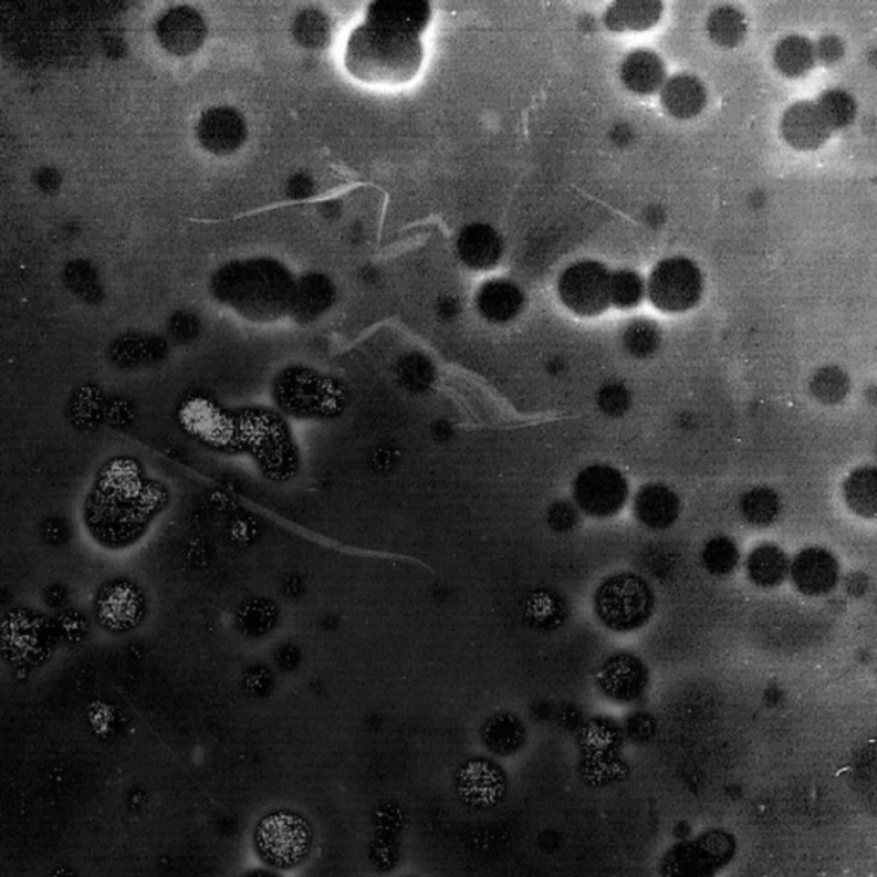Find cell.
Returning a JSON list of instances; mask_svg holds the SVG:
<instances>
[{
    "label": "cell",
    "mask_w": 877,
    "mask_h": 877,
    "mask_svg": "<svg viewBox=\"0 0 877 877\" xmlns=\"http://www.w3.org/2000/svg\"><path fill=\"white\" fill-rule=\"evenodd\" d=\"M312 195H315V182L311 175L301 171L290 177L286 182V196L290 199H307Z\"/></svg>",
    "instance_id": "obj_37"
},
{
    "label": "cell",
    "mask_w": 877,
    "mask_h": 877,
    "mask_svg": "<svg viewBox=\"0 0 877 877\" xmlns=\"http://www.w3.org/2000/svg\"><path fill=\"white\" fill-rule=\"evenodd\" d=\"M664 61L651 50H636L624 59L620 65V80L629 92L638 95H654L665 84Z\"/></svg>",
    "instance_id": "obj_16"
},
{
    "label": "cell",
    "mask_w": 877,
    "mask_h": 877,
    "mask_svg": "<svg viewBox=\"0 0 877 877\" xmlns=\"http://www.w3.org/2000/svg\"><path fill=\"white\" fill-rule=\"evenodd\" d=\"M819 108L821 115L828 124L829 129H844L850 126L857 115L855 100L842 90H829L814 102Z\"/></svg>",
    "instance_id": "obj_27"
},
{
    "label": "cell",
    "mask_w": 877,
    "mask_h": 877,
    "mask_svg": "<svg viewBox=\"0 0 877 877\" xmlns=\"http://www.w3.org/2000/svg\"><path fill=\"white\" fill-rule=\"evenodd\" d=\"M524 305V293L516 283L510 280H489L477 293V309L483 320L490 323H508L513 321Z\"/></svg>",
    "instance_id": "obj_15"
},
{
    "label": "cell",
    "mask_w": 877,
    "mask_h": 877,
    "mask_svg": "<svg viewBox=\"0 0 877 877\" xmlns=\"http://www.w3.org/2000/svg\"><path fill=\"white\" fill-rule=\"evenodd\" d=\"M196 134L206 152L230 156L248 142V122L237 108H209L199 118Z\"/></svg>",
    "instance_id": "obj_8"
},
{
    "label": "cell",
    "mask_w": 877,
    "mask_h": 877,
    "mask_svg": "<svg viewBox=\"0 0 877 877\" xmlns=\"http://www.w3.org/2000/svg\"><path fill=\"white\" fill-rule=\"evenodd\" d=\"M456 791L468 805L480 810L492 807L504 795V773L490 761H470L458 771Z\"/></svg>",
    "instance_id": "obj_10"
},
{
    "label": "cell",
    "mask_w": 877,
    "mask_h": 877,
    "mask_svg": "<svg viewBox=\"0 0 877 877\" xmlns=\"http://www.w3.org/2000/svg\"><path fill=\"white\" fill-rule=\"evenodd\" d=\"M789 573L802 593L819 596L828 593L838 582V563L823 549H807L795 557Z\"/></svg>",
    "instance_id": "obj_12"
},
{
    "label": "cell",
    "mask_w": 877,
    "mask_h": 877,
    "mask_svg": "<svg viewBox=\"0 0 877 877\" xmlns=\"http://www.w3.org/2000/svg\"><path fill=\"white\" fill-rule=\"evenodd\" d=\"M292 34L295 42L304 49H326L331 40V23L320 9H304L293 20Z\"/></svg>",
    "instance_id": "obj_24"
},
{
    "label": "cell",
    "mask_w": 877,
    "mask_h": 877,
    "mask_svg": "<svg viewBox=\"0 0 877 877\" xmlns=\"http://www.w3.org/2000/svg\"><path fill=\"white\" fill-rule=\"evenodd\" d=\"M424 62L418 36L362 23L349 34L345 67L355 80L367 84H403L414 80Z\"/></svg>",
    "instance_id": "obj_2"
},
{
    "label": "cell",
    "mask_w": 877,
    "mask_h": 877,
    "mask_svg": "<svg viewBox=\"0 0 877 877\" xmlns=\"http://www.w3.org/2000/svg\"><path fill=\"white\" fill-rule=\"evenodd\" d=\"M745 520L756 526H766L779 513V499L770 489H754L741 502Z\"/></svg>",
    "instance_id": "obj_31"
},
{
    "label": "cell",
    "mask_w": 877,
    "mask_h": 877,
    "mask_svg": "<svg viewBox=\"0 0 877 877\" xmlns=\"http://www.w3.org/2000/svg\"><path fill=\"white\" fill-rule=\"evenodd\" d=\"M557 292L571 312L593 317L610 305V273L601 262H576L558 278Z\"/></svg>",
    "instance_id": "obj_6"
},
{
    "label": "cell",
    "mask_w": 877,
    "mask_h": 877,
    "mask_svg": "<svg viewBox=\"0 0 877 877\" xmlns=\"http://www.w3.org/2000/svg\"><path fill=\"white\" fill-rule=\"evenodd\" d=\"M293 289L295 278L270 258L228 262L211 280L217 301L252 323H274L289 315Z\"/></svg>",
    "instance_id": "obj_1"
},
{
    "label": "cell",
    "mask_w": 877,
    "mask_h": 877,
    "mask_svg": "<svg viewBox=\"0 0 877 877\" xmlns=\"http://www.w3.org/2000/svg\"><path fill=\"white\" fill-rule=\"evenodd\" d=\"M645 296V282L635 271L623 270L610 274V302L620 309L636 307Z\"/></svg>",
    "instance_id": "obj_30"
},
{
    "label": "cell",
    "mask_w": 877,
    "mask_h": 877,
    "mask_svg": "<svg viewBox=\"0 0 877 877\" xmlns=\"http://www.w3.org/2000/svg\"><path fill=\"white\" fill-rule=\"evenodd\" d=\"M627 498L626 480L610 467L586 468L574 482V499L585 513L607 518L620 511Z\"/></svg>",
    "instance_id": "obj_7"
},
{
    "label": "cell",
    "mask_w": 877,
    "mask_h": 877,
    "mask_svg": "<svg viewBox=\"0 0 877 877\" xmlns=\"http://www.w3.org/2000/svg\"><path fill=\"white\" fill-rule=\"evenodd\" d=\"M335 299L336 289L330 278L321 273L304 274L295 280L289 315L299 323H312L330 311Z\"/></svg>",
    "instance_id": "obj_14"
},
{
    "label": "cell",
    "mask_w": 877,
    "mask_h": 877,
    "mask_svg": "<svg viewBox=\"0 0 877 877\" xmlns=\"http://www.w3.org/2000/svg\"><path fill=\"white\" fill-rule=\"evenodd\" d=\"M664 6L655 0H620L605 12V27L612 31H645L660 21Z\"/></svg>",
    "instance_id": "obj_19"
},
{
    "label": "cell",
    "mask_w": 877,
    "mask_h": 877,
    "mask_svg": "<svg viewBox=\"0 0 877 877\" xmlns=\"http://www.w3.org/2000/svg\"><path fill=\"white\" fill-rule=\"evenodd\" d=\"M811 389L821 403L835 405L847 396L850 380H848L847 374L839 370L838 367L821 368L811 380Z\"/></svg>",
    "instance_id": "obj_29"
},
{
    "label": "cell",
    "mask_w": 877,
    "mask_h": 877,
    "mask_svg": "<svg viewBox=\"0 0 877 877\" xmlns=\"http://www.w3.org/2000/svg\"><path fill=\"white\" fill-rule=\"evenodd\" d=\"M520 725L510 717H498L487 725L486 739L495 751L508 752L520 742Z\"/></svg>",
    "instance_id": "obj_33"
},
{
    "label": "cell",
    "mask_w": 877,
    "mask_h": 877,
    "mask_svg": "<svg viewBox=\"0 0 877 877\" xmlns=\"http://www.w3.org/2000/svg\"><path fill=\"white\" fill-rule=\"evenodd\" d=\"M661 105L677 118H692L707 107V90L698 77L677 74L661 86Z\"/></svg>",
    "instance_id": "obj_17"
},
{
    "label": "cell",
    "mask_w": 877,
    "mask_h": 877,
    "mask_svg": "<svg viewBox=\"0 0 877 877\" xmlns=\"http://www.w3.org/2000/svg\"><path fill=\"white\" fill-rule=\"evenodd\" d=\"M246 877H276V876H273V874H268V873H254V874H249V876Z\"/></svg>",
    "instance_id": "obj_40"
},
{
    "label": "cell",
    "mask_w": 877,
    "mask_h": 877,
    "mask_svg": "<svg viewBox=\"0 0 877 877\" xmlns=\"http://www.w3.org/2000/svg\"><path fill=\"white\" fill-rule=\"evenodd\" d=\"M845 499L855 513L860 516L876 514V471L863 468L848 477L845 483Z\"/></svg>",
    "instance_id": "obj_26"
},
{
    "label": "cell",
    "mask_w": 877,
    "mask_h": 877,
    "mask_svg": "<svg viewBox=\"0 0 877 877\" xmlns=\"http://www.w3.org/2000/svg\"><path fill=\"white\" fill-rule=\"evenodd\" d=\"M789 558L782 549L775 545H760L748 558V573L752 583L760 586H776L789 573Z\"/></svg>",
    "instance_id": "obj_21"
},
{
    "label": "cell",
    "mask_w": 877,
    "mask_h": 877,
    "mask_svg": "<svg viewBox=\"0 0 877 877\" xmlns=\"http://www.w3.org/2000/svg\"><path fill=\"white\" fill-rule=\"evenodd\" d=\"M430 18L432 8L424 0H377L368 4L365 23L420 39Z\"/></svg>",
    "instance_id": "obj_9"
},
{
    "label": "cell",
    "mask_w": 877,
    "mask_h": 877,
    "mask_svg": "<svg viewBox=\"0 0 877 877\" xmlns=\"http://www.w3.org/2000/svg\"><path fill=\"white\" fill-rule=\"evenodd\" d=\"M703 295V276L691 259L670 258L658 262L648 280L651 304L664 312H686Z\"/></svg>",
    "instance_id": "obj_5"
},
{
    "label": "cell",
    "mask_w": 877,
    "mask_h": 877,
    "mask_svg": "<svg viewBox=\"0 0 877 877\" xmlns=\"http://www.w3.org/2000/svg\"><path fill=\"white\" fill-rule=\"evenodd\" d=\"M624 346L633 357H650L660 346V330L651 321H633L624 333Z\"/></svg>",
    "instance_id": "obj_28"
},
{
    "label": "cell",
    "mask_w": 877,
    "mask_h": 877,
    "mask_svg": "<svg viewBox=\"0 0 877 877\" xmlns=\"http://www.w3.org/2000/svg\"><path fill=\"white\" fill-rule=\"evenodd\" d=\"M502 239L486 223L468 225L456 240V251L464 267L476 271L494 270L502 258Z\"/></svg>",
    "instance_id": "obj_13"
},
{
    "label": "cell",
    "mask_w": 877,
    "mask_h": 877,
    "mask_svg": "<svg viewBox=\"0 0 877 877\" xmlns=\"http://www.w3.org/2000/svg\"><path fill=\"white\" fill-rule=\"evenodd\" d=\"M255 847L264 863L278 869H292L311 854V826L292 811H278L259 823Z\"/></svg>",
    "instance_id": "obj_4"
},
{
    "label": "cell",
    "mask_w": 877,
    "mask_h": 877,
    "mask_svg": "<svg viewBox=\"0 0 877 877\" xmlns=\"http://www.w3.org/2000/svg\"><path fill=\"white\" fill-rule=\"evenodd\" d=\"M828 124L814 102H798L782 118V136L792 148L813 152L828 142Z\"/></svg>",
    "instance_id": "obj_11"
},
{
    "label": "cell",
    "mask_w": 877,
    "mask_h": 877,
    "mask_svg": "<svg viewBox=\"0 0 877 877\" xmlns=\"http://www.w3.org/2000/svg\"><path fill=\"white\" fill-rule=\"evenodd\" d=\"M461 312V304L460 302L452 299V296H445L441 301L437 302V315L441 317L442 321H451L455 317H458V314Z\"/></svg>",
    "instance_id": "obj_39"
},
{
    "label": "cell",
    "mask_w": 877,
    "mask_h": 877,
    "mask_svg": "<svg viewBox=\"0 0 877 877\" xmlns=\"http://www.w3.org/2000/svg\"><path fill=\"white\" fill-rule=\"evenodd\" d=\"M598 405L605 414L617 417L629 407V395H627L626 388L619 384H610V386H605L598 395Z\"/></svg>",
    "instance_id": "obj_35"
},
{
    "label": "cell",
    "mask_w": 877,
    "mask_h": 877,
    "mask_svg": "<svg viewBox=\"0 0 877 877\" xmlns=\"http://www.w3.org/2000/svg\"><path fill=\"white\" fill-rule=\"evenodd\" d=\"M596 614L614 630H633L650 617L654 595L635 574H616L602 583L595 596Z\"/></svg>",
    "instance_id": "obj_3"
},
{
    "label": "cell",
    "mask_w": 877,
    "mask_h": 877,
    "mask_svg": "<svg viewBox=\"0 0 877 877\" xmlns=\"http://www.w3.org/2000/svg\"><path fill=\"white\" fill-rule=\"evenodd\" d=\"M708 33L717 45L725 49L741 45L748 33L744 14L732 6H720L708 18Z\"/></svg>",
    "instance_id": "obj_23"
},
{
    "label": "cell",
    "mask_w": 877,
    "mask_h": 877,
    "mask_svg": "<svg viewBox=\"0 0 877 877\" xmlns=\"http://www.w3.org/2000/svg\"><path fill=\"white\" fill-rule=\"evenodd\" d=\"M208 28L195 9L182 8L170 12L164 23V40L175 54H192L205 43Z\"/></svg>",
    "instance_id": "obj_18"
},
{
    "label": "cell",
    "mask_w": 877,
    "mask_h": 877,
    "mask_svg": "<svg viewBox=\"0 0 877 877\" xmlns=\"http://www.w3.org/2000/svg\"><path fill=\"white\" fill-rule=\"evenodd\" d=\"M816 62V50L804 36H786L776 45L775 64L780 73L789 77H801L810 73Z\"/></svg>",
    "instance_id": "obj_22"
},
{
    "label": "cell",
    "mask_w": 877,
    "mask_h": 877,
    "mask_svg": "<svg viewBox=\"0 0 877 877\" xmlns=\"http://www.w3.org/2000/svg\"><path fill=\"white\" fill-rule=\"evenodd\" d=\"M643 679H645V672H643L641 664L629 655L612 658L602 670V680L616 695H630L641 686Z\"/></svg>",
    "instance_id": "obj_25"
},
{
    "label": "cell",
    "mask_w": 877,
    "mask_h": 877,
    "mask_svg": "<svg viewBox=\"0 0 877 877\" xmlns=\"http://www.w3.org/2000/svg\"><path fill=\"white\" fill-rule=\"evenodd\" d=\"M635 511L638 520L646 526L667 529L677 518L679 502L667 487L646 486L636 495Z\"/></svg>",
    "instance_id": "obj_20"
},
{
    "label": "cell",
    "mask_w": 877,
    "mask_h": 877,
    "mask_svg": "<svg viewBox=\"0 0 877 877\" xmlns=\"http://www.w3.org/2000/svg\"><path fill=\"white\" fill-rule=\"evenodd\" d=\"M703 558L711 573L727 574L735 567L739 554L729 539H714L704 547Z\"/></svg>",
    "instance_id": "obj_32"
},
{
    "label": "cell",
    "mask_w": 877,
    "mask_h": 877,
    "mask_svg": "<svg viewBox=\"0 0 877 877\" xmlns=\"http://www.w3.org/2000/svg\"><path fill=\"white\" fill-rule=\"evenodd\" d=\"M816 50V58H819L824 64H835L838 62L839 59L844 58L845 54V45L838 36H823V39L817 42V46H814Z\"/></svg>",
    "instance_id": "obj_36"
},
{
    "label": "cell",
    "mask_w": 877,
    "mask_h": 877,
    "mask_svg": "<svg viewBox=\"0 0 877 877\" xmlns=\"http://www.w3.org/2000/svg\"><path fill=\"white\" fill-rule=\"evenodd\" d=\"M403 380L408 384V386H414V388H422V386H427L432 379V365L430 362L427 361L426 357L422 355H410L407 361H403L401 370Z\"/></svg>",
    "instance_id": "obj_34"
},
{
    "label": "cell",
    "mask_w": 877,
    "mask_h": 877,
    "mask_svg": "<svg viewBox=\"0 0 877 877\" xmlns=\"http://www.w3.org/2000/svg\"><path fill=\"white\" fill-rule=\"evenodd\" d=\"M551 523L555 530H571L577 523V513L567 502H557L551 510Z\"/></svg>",
    "instance_id": "obj_38"
}]
</instances>
